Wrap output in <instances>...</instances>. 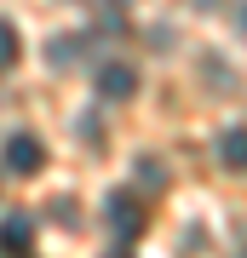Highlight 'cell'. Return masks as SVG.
<instances>
[{"instance_id":"cell-1","label":"cell","mask_w":247,"mask_h":258,"mask_svg":"<svg viewBox=\"0 0 247 258\" xmlns=\"http://www.w3.org/2000/svg\"><path fill=\"white\" fill-rule=\"evenodd\" d=\"M6 166L18 178H35L40 166H46V144L35 138V132H12V138H6Z\"/></svg>"},{"instance_id":"cell-3","label":"cell","mask_w":247,"mask_h":258,"mask_svg":"<svg viewBox=\"0 0 247 258\" xmlns=\"http://www.w3.org/2000/svg\"><path fill=\"white\" fill-rule=\"evenodd\" d=\"M0 252L6 258H29L35 252V218L29 212H6L0 218Z\"/></svg>"},{"instance_id":"cell-2","label":"cell","mask_w":247,"mask_h":258,"mask_svg":"<svg viewBox=\"0 0 247 258\" xmlns=\"http://www.w3.org/2000/svg\"><path fill=\"white\" fill-rule=\"evenodd\" d=\"M110 224H115L121 241H138V235H144V201H138L132 189H115L110 195Z\"/></svg>"},{"instance_id":"cell-4","label":"cell","mask_w":247,"mask_h":258,"mask_svg":"<svg viewBox=\"0 0 247 258\" xmlns=\"http://www.w3.org/2000/svg\"><path fill=\"white\" fill-rule=\"evenodd\" d=\"M132 92H138V69H132V63L115 57V63L98 69V98H104V103H127Z\"/></svg>"},{"instance_id":"cell-6","label":"cell","mask_w":247,"mask_h":258,"mask_svg":"<svg viewBox=\"0 0 247 258\" xmlns=\"http://www.w3.org/2000/svg\"><path fill=\"white\" fill-rule=\"evenodd\" d=\"M18 57H23V35H18V23H6V18H0V75H6V69H18Z\"/></svg>"},{"instance_id":"cell-7","label":"cell","mask_w":247,"mask_h":258,"mask_svg":"<svg viewBox=\"0 0 247 258\" xmlns=\"http://www.w3.org/2000/svg\"><path fill=\"white\" fill-rule=\"evenodd\" d=\"M110 258H121V252H110Z\"/></svg>"},{"instance_id":"cell-5","label":"cell","mask_w":247,"mask_h":258,"mask_svg":"<svg viewBox=\"0 0 247 258\" xmlns=\"http://www.w3.org/2000/svg\"><path fill=\"white\" fill-rule=\"evenodd\" d=\"M219 161L230 166V172H247V126H230L219 138Z\"/></svg>"}]
</instances>
